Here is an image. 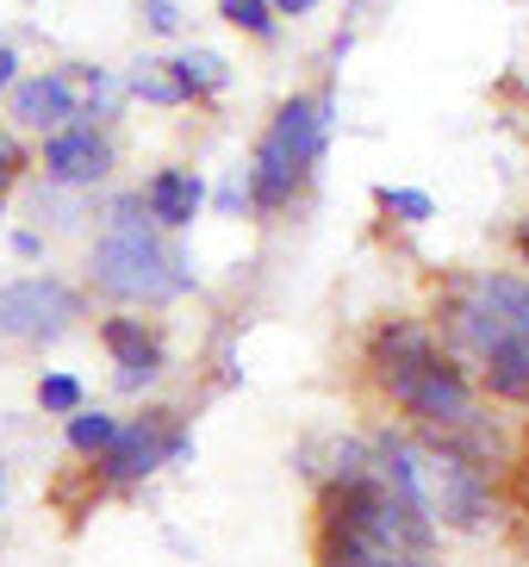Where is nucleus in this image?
Listing matches in <instances>:
<instances>
[{
    "instance_id": "nucleus-1",
    "label": "nucleus",
    "mask_w": 529,
    "mask_h": 567,
    "mask_svg": "<svg viewBox=\"0 0 529 567\" xmlns=\"http://www.w3.org/2000/svg\"><path fill=\"white\" fill-rule=\"evenodd\" d=\"M94 281L106 287L113 300H149V306L187 293L181 256L156 237V225L144 218V200H137V194L106 213V231H100V244H94Z\"/></svg>"
},
{
    "instance_id": "nucleus-2",
    "label": "nucleus",
    "mask_w": 529,
    "mask_h": 567,
    "mask_svg": "<svg viewBox=\"0 0 529 567\" xmlns=\"http://www.w3.org/2000/svg\"><path fill=\"white\" fill-rule=\"evenodd\" d=\"M324 144H331V101H312V94L281 101V113L268 118L262 144H256V156H249V168H243L249 175V206L281 213L299 187H305V175L318 168Z\"/></svg>"
},
{
    "instance_id": "nucleus-3",
    "label": "nucleus",
    "mask_w": 529,
    "mask_h": 567,
    "mask_svg": "<svg viewBox=\"0 0 529 567\" xmlns=\"http://www.w3.org/2000/svg\"><path fill=\"white\" fill-rule=\"evenodd\" d=\"M381 374L393 386V400L405 412L431 417V424H467L474 417V386L443 350H436L431 337L417 331V324H386L381 331Z\"/></svg>"
},
{
    "instance_id": "nucleus-4",
    "label": "nucleus",
    "mask_w": 529,
    "mask_h": 567,
    "mask_svg": "<svg viewBox=\"0 0 529 567\" xmlns=\"http://www.w3.org/2000/svg\"><path fill=\"white\" fill-rule=\"evenodd\" d=\"M75 312H82V300L56 275H25V281L0 287V337H19V343L63 337Z\"/></svg>"
},
{
    "instance_id": "nucleus-5",
    "label": "nucleus",
    "mask_w": 529,
    "mask_h": 567,
    "mask_svg": "<svg viewBox=\"0 0 529 567\" xmlns=\"http://www.w3.org/2000/svg\"><path fill=\"white\" fill-rule=\"evenodd\" d=\"M106 175H113V137H106V125L69 118V125L44 132V182H56V187H100Z\"/></svg>"
},
{
    "instance_id": "nucleus-6",
    "label": "nucleus",
    "mask_w": 529,
    "mask_h": 567,
    "mask_svg": "<svg viewBox=\"0 0 529 567\" xmlns=\"http://www.w3.org/2000/svg\"><path fill=\"white\" fill-rule=\"evenodd\" d=\"M181 450L187 443H181V431H175V417L149 412V417H137V424H118V436L94 455V462H100L106 481H144L163 455H181Z\"/></svg>"
},
{
    "instance_id": "nucleus-7",
    "label": "nucleus",
    "mask_w": 529,
    "mask_h": 567,
    "mask_svg": "<svg viewBox=\"0 0 529 567\" xmlns=\"http://www.w3.org/2000/svg\"><path fill=\"white\" fill-rule=\"evenodd\" d=\"M7 113H13V125H25V132H56L69 118H82V87H75L69 69L19 75V82L7 87Z\"/></svg>"
},
{
    "instance_id": "nucleus-8",
    "label": "nucleus",
    "mask_w": 529,
    "mask_h": 567,
    "mask_svg": "<svg viewBox=\"0 0 529 567\" xmlns=\"http://www.w3.org/2000/svg\"><path fill=\"white\" fill-rule=\"evenodd\" d=\"M137 200H144V218L156 231H187V225L206 213L212 187H206V175H194V168H156Z\"/></svg>"
},
{
    "instance_id": "nucleus-9",
    "label": "nucleus",
    "mask_w": 529,
    "mask_h": 567,
    "mask_svg": "<svg viewBox=\"0 0 529 567\" xmlns=\"http://www.w3.org/2000/svg\"><path fill=\"white\" fill-rule=\"evenodd\" d=\"M100 343L118 368V386H149L163 374V343L144 318H100Z\"/></svg>"
},
{
    "instance_id": "nucleus-10",
    "label": "nucleus",
    "mask_w": 529,
    "mask_h": 567,
    "mask_svg": "<svg viewBox=\"0 0 529 567\" xmlns=\"http://www.w3.org/2000/svg\"><path fill=\"white\" fill-rule=\"evenodd\" d=\"M168 75L181 82L187 101H206V94H218V87L231 82V63H225L218 51H181L175 63H168Z\"/></svg>"
},
{
    "instance_id": "nucleus-11",
    "label": "nucleus",
    "mask_w": 529,
    "mask_h": 567,
    "mask_svg": "<svg viewBox=\"0 0 529 567\" xmlns=\"http://www.w3.org/2000/svg\"><path fill=\"white\" fill-rule=\"evenodd\" d=\"M113 436H118L113 412H100V405H75V412H69V450L75 455H100Z\"/></svg>"
},
{
    "instance_id": "nucleus-12",
    "label": "nucleus",
    "mask_w": 529,
    "mask_h": 567,
    "mask_svg": "<svg viewBox=\"0 0 529 567\" xmlns=\"http://www.w3.org/2000/svg\"><path fill=\"white\" fill-rule=\"evenodd\" d=\"M480 300L492 306V312L505 318V324H511V331L529 343V281H511V275H498V281H486V287H480Z\"/></svg>"
},
{
    "instance_id": "nucleus-13",
    "label": "nucleus",
    "mask_w": 529,
    "mask_h": 567,
    "mask_svg": "<svg viewBox=\"0 0 529 567\" xmlns=\"http://www.w3.org/2000/svg\"><path fill=\"white\" fill-rule=\"evenodd\" d=\"M125 94H137V101H149V106H187V94H181V82L168 75V63H137L132 75H125Z\"/></svg>"
},
{
    "instance_id": "nucleus-14",
    "label": "nucleus",
    "mask_w": 529,
    "mask_h": 567,
    "mask_svg": "<svg viewBox=\"0 0 529 567\" xmlns=\"http://www.w3.org/2000/svg\"><path fill=\"white\" fill-rule=\"evenodd\" d=\"M75 405H87V386H82V374H69V368H50L44 381H38V412H50V417H69Z\"/></svg>"
},
{
    "instance_id": "nucleus-15",
    "label": "nucleus",
    "mask_w": 529,
    "mask_h": 567,
    "mask_svg": "<svg viewBox=\"0 0 529 567\" xmlns=\"http://www.w3.org/2000/svg\"><path fill=\"white\" fill-rule=\"evenodd\" d=\"M218 19L237 25V32H249V38H274V32H281L274 0H218Z\"/></svg>"
},
{
    "instance_id": "nucleus-16",
    "label": "nucleus",
    "mask_w": 529,
    "mask_h": 567,
    "mask_svg": "<svg viewBox=\"0 0 529 567\" xmlns=\"http://www.w3.org/2000/svg\"><path fill=\"white\" fill-rule=\"evenodd\" d=\"M374 200H381V213L398 218V225H431V218H436V200L424 194V187H393V182H386Z\"/></svg>"
},
{
    "instance_id": "nucleus-17",
    "label": "nucleus",
    "mask_w": 529,
    "mask_h": 567,
    "mask_svg": "<svg viewBox=\"0 0 529 567\" xmlns=\"http://www.w3.org/2000/svg\"><path fill=\"white\" fill-rule=\"evenodd\" d=\"M144 25L149 32H181V7H175V0H144Z\"/></svg>"
},
{
    "instance_id": "nucleus-18",
    "label": "nucleus",
    "mask_w": 529,
    "mask_h": 567,
    "mask_svg": "<svg viewBox=\"0 0 529 567\" xmlns=\"http://www.w3.org/2000/svg\"><path fill=\"white\" fill-rule=\"evenodd\" d=\"M243 206H249V175L237 168L231 182L218 187V213H243Z\"/></svg>"
},
{
    "instance_id": "nucleus-19",
    "label": "nucleus",
    "mask_w": 529,
    "mask_h": 567,
    "mask_svg": "<svg viewBox=\"0 0 529 567\" xmlns=\"http://www.w3.org/2000/svg\"><path fill=\"white\" fill-rule=\"evenodd\" d=\"M13 82H19V51L13 44H0V94H7Z\"/></svg>"
},
{
    "instance_id": "nucleus-20",
    "label": "nucleus",
    "mask_w": 529,
    "mask_h": 567,
    "mask_svg": "<svg viewBox=\"0 0 529 567\" xmlns=\"http://www.w3.org/2000/svg\"><path fill=\"white\" fill-rule=\"evenodd\" d=\"M13 256H25V262H32V256H44V244H38V231H13Z\"/></svg>"
},
{
    "instance_id": "nucleus-21",
    "label": "nucleus",
    "mask_w": 529,
    "mask_h": 567,
    "mask_svg": "<svg viewBox=\"0 0 529 567\" xmlns=\"http://www.w3.org/2000/svg\"><path fill=\"white\" fill-rule=\"evenodd\" d=\"M13 163H19V156H13V144L0 137V200H7V182H13Z\"/></svg>"
},
{
    "instance_id": "nucleus-22",
    "label": "nucleus",
    "mask_w": 529,
    "mask_h": 567,
    "mask_svg": "<svg viewBox=\"0 0 529 567\" xmlns=\"http://www.w3.org/2000/svg\"><path fill=\"white\" fill-rule=\"evenodd\" d=\"M312 7H324V0H274V13L281 19H299V13H312Z\"/></svg>"
},
{
    "instance_id": "nucleus-23",
    "label": "nucleus",
    "mask_w": 529,
    "mask_h": 567,
    "mask_svg": "<svg viewBox=\"0 0 529 567\" xmlns=\"http://www.w3.org/2000/svg\"><path fill=\"white\" fill-rule=\"evenodd\" d=\"M517 250H523V256H529V225H523V231H517Z\"/></svg>"
}]
</instances>
